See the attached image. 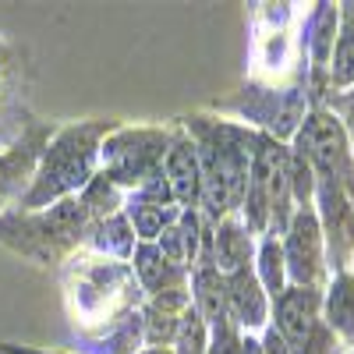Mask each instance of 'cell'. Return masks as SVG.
Listing matches in <instances>:
<instances>
[{
  "mask_svg": "<svg viewBox=\"0 0 354 354\" xmlns=\"http://www.w3.org/2000/svg\"><path fill=\"white\" fill-rule=\"evenodd\" d=\"M255 277L266 290V298H280L283 287H287V266H283V248H280V238L273 234H262V241L255 245Z\"/></svg>",
  "mask_w": 354,
  "mask_h": 354,
  "instance_id": "obj_20",
  "label": "cell"
},
{
  "mask_svg": "<svg viewBox=\"0 0 354 354\" xmlns=\"http://www.w3.org/2000/svg\"><path fill=\"white\" fill-rule=\"evenodd\" d=\"M124 198H128V192L117 188L103 170H96L93 181L78 192V202L85 205V213H88V220H93V223H96V220H106V216H113V213H121V209H124Z\"/></svg>",
  "mask_w": 354,
  "mask_h": 354,
  "instance_id": "obj_22",
  "label": "cell"
},
{
  "mask_svg": "<svg viewBox=\"0 0 354 354\" xmlns=\"http://www.w3.org/2000/svg\"><path fill=\"white\" fill-rule=\"evenodd\" d=\"M25 64L21 53L0 36V149H8L32 124L25 121Z\"/></svg>",
  "mask_w": 354,
  "mask_h": 354,
  "instance_id": "obj_10",
  "label": "cell"
},
{
  "mask_svg": "<svg viewBox=\"0 0 354 354\" xmlns=\"http://www.w3.org/2000/svg\"><path fill=\"white\" fill-rule=\"evenodd\" d=\"M205 354H241V330L230 319H220L209 326V351Z\"/></svg>",
  "mask_w": 354,
  "mask_h": 354,
  "instance_id": "obj_24",
  "label": "cell"
},
{
  "mask_svg": "<svg viewBox=\"0 0 354 354\" xmlns=\"http://www.w3.org/2000/svg\"><path fill=\"white\" fill-rule=\"evenodd\" d=\"M347 354H354V351H347Z\"/></svg>",
  "mask_w": 354,
  "mask_h": 354,
  "instance_id": "obj_29",
  "label": "cell"
},
{
  "mask_svg": "<svg viewBox=\"0 0 354 354\" xmlns=\"http://www.w3.org/2000/svg\"><path fill=\"white\" fill-rule=\"evenodd\" d=\"M255 259V238L248 234V227L241 223V216L234 213L227 220H220L213 227V266L227 277L234 270H245Z\"/></svg>",
  "mask_w": 354,
  "mask_h": 354,
  "instance_id": "obj_14",
  "label": "cell"
},
{
  "mask_svg": "<svg viewBox=\"0 0 354 354\" xmlns=\"http://www.w3.org/2000/svg\"><path fill=\"white\" fill-rule=\"evenodd\" d=\"M188 290H192L195 312L205 319V326H213V322H220V319H230L227 315V294H223V273L213 262L195 266L192 280H188Z\"/></svg>",
  "mask_w": 354,
  "mask_h": 354,
  "instance_id": "obj_17",
  "label": "cell"
},
{
  "mask_svg": "<svg viewBox=\"0 0 354 354\" xmlns=\"http://www.w3.org/2000/svg\"><path fill=\"white\" fill-rule=\"evenodd\" d=\"M181 124L188 138L195 142V156H198V174H202V198H198V213L205 223H220L234 213H241L245 188H248V163L259 131L248 124H234L220 121V117H205L192 113L181 117Z\"/></svg>",
  "mask_w": 354,
  "mask_h": 354,
  "instance_id": "obj_1",
  "label": "cell"
},
{
  "mask_svg": "<svg viewBox=\"0 0 354 354\" xmlns=\"http://www.w3.org/2000/svg\"><path fill=\"white\" fill-rule=\"evenodd\" d=\"M131 273H135L145 298L163 294V290H188V280H192V273L185 270V266H174L170 259H163L156 245H138L135 248Z\"/></svg>",
  "mask_w": 354,
  "mask_h": 354,
  "instance_id": "obj_13",
  "label": "cell"
},
{
  "mask_svg": "<svg viewBox=\"0 0 354 354\" xmlns=\"http://www.w3.org/2000/svg\"><path fill=\"white\" fill-rule=\"evenodd\" d=\"M138 248V238L128 223L124 213H113L106 220H96L88 223V234H85V252L93 255H103V259H117V262H131Z\"/></svg>",
  "mask_w": 354,
  "mask_h": 354,
  "instance_id": "obj_16",
  "label": "cell"
},
{
  "mask_svg": "<svg viewBox=\"0 0 354 354\" xmlns=\"http://www.w3.org/2000/svg\"><path fill=\"white\" fill-rule=\"evenodd\" d=\"M170 124H117L100 149V170L117 188L135 192L163 170Z\"/></svg>",
  "mask_w": 354,
  "mask_h": 354,
  "instance_id": "obj_5",
  "label": "cell"
},
{
  "mask_svg": "<svg viewBox=\"0 0 354 354\" xmlns=\"http://www.w3.org/2000/svg\"><path fill=\"white\" fill-rule=\"evenodd\" d=\"M223 294H227V315L241 333H262L270 326V298H266V290L255 277V266L227 273Z\"/></svg>",
  "mask_w": 354,
  "mask_h": 354,
  "instance_id": "obj_12",
  "label": "cell"
},
{
  "mask_svg": "<svg viewBox=\"0 0 354 354\" xmlns=\"http://www.w3.org/2000/svg\"><path fill=\"white\" fill-rule=\"evenodd\" d=\"M163 177L174 192L177 209H198L202 198V174H198V156H195V142L181 124H170V145L163 156Z\"/></svg>",
  "mask_w": 354,
  "mask_h": 354,
  "instance_id": "obj_11",
  "label": "cell"
},
{
  "mask_svg": "<svg viewBox=\"0 0 354 354\" xmlns=\"http://www.w3.org/2000/svg\"><path fill=\"white\" fill-rule=\"evenodd\" d=\"M322 322L333 330V337H344L354 347V273L344 270L333 277V283L322 294Z\"/></svg>",
  "mask_w": 354,
  "mask_h": 354,
  "instance_id": "obj_18",
  "label": "cell"
},
{
  "mask_svg": "<svg viewBox=\"0 0 354 354\" xmlns=\"http://www.w3.org/2000/svg\"><path fill=\"white\" fill-rule=\"evenodd\" d=\"M88 213L85 205L75 198L53 202L46 209L25 213V209H11L0 216V245L8 252L36 262V266H61L85 248V234H88Z\"/></svg>",
  "mask_w": 354,
  "mask_h": 354,
  "instance_id": "obj_4",
  "label": "cell"
},
{
  "mask_svg": "<svg viewBox=\"0 0 354 354\" xmlns=\"http://www.w3.org/2000/svg\"><path fill=\"white\" fill-rule=\"evenodd\" d=\"M322 322V290L287 283L280 298L270 301V326L287 340V347H301L312 330Z\"/></svg>",
  "mask_w": 354,
  "mask_h": 354,
  "instance_id": "obj_9",
  "label": "cell"
},
{
  "mask_svg": "<svg viewBox=\"0 0 354 354\" xmlns=\"http://www.w3.org/2000/svg\"><path fill=\"white\" fill-rule=\"evenodd\" d=\"M57 128L46 124V121H32L21 138L15 145H8V149H0V216L11 213L15 205L21 202L28 181H32V174H36V163L46 149V142Z\"/></svg>",
  "mask_w": 354,
  "mask_h": 354,
  "instance_id": "obj_8",
  "label": "cell"
},
{
  "mask_svg": "<svg viewBox=\"0 0 354 354\" xmlns=\"http://www.w3.org/2000/svg\"><path fill=\"white\" fill-rule=\"evenodd\" d=\"M337 351V337L333 330L326 326V322H319V326L312 330V337L301 344V347H294L290 354H333Z\"/></svg>",
  "mask_w": 354,
  "mask_h": 354,
  "instance_id": "obj_25",
  "label": "cell"
},
{
  "mask_svg": "<svg viewBox=\"0 0 354 354\" xmlns=\"http://www.w3.org/2000/svg\"><path fill=\"white\" fill-rule=\"evenodd\" d=\"M138 354H174V351L170 347H142Z\"/></svg>",
  "mask_w": 354,
  "mask_h": 354,
  "instance_id": "obj_28",
  "label": "cell"
},
{
  "mask_svg": "<svg viewBox=\"0 0 354 354\" xmlns=\"http://www.w3.org/2000/svg\"><path fill=\"white\" fill-rule=\"evenodd\" d=\"M347 11L340 15V28H337V43H333V57H330V88H347L354 85V4H344Z\"/></svg>",
  "mask_w": 354,
  "mask_h": 354,
  "instance_id": "obj_21",
  "label": "cell"
},
{
  "mask_svg": "<svg viewBox=\"0 0 354 354\" xmlns=\"http://www.w3.org/2000/svg\"><path fill=\"white\" fill-rule=\"evenodd\" d=\"M322 245H326V238H322L315 205L294 209L290 227L280 238L287 283H294V287H319L322 283V277H326V255H322Z\"/></svg>",
  "mask_w": 354,
  "mask_h": 354,
  "instance_id": "obj_7",
  "label": "cell"
},
{
  "mask_svg": "<svg viewBox=\"0 0 354 354\" xmlns=\"http://www.w3.org/2000/svg\"><path fill=\"white\" fill-rule=\"evenodd\" d=\"M337 28H340V8L337 4H315V15L308 21V36H305L308 61H312V71L315 75H322V71L330 68L333 43H337Z\"/></svg>",
  "mask_w": 354,
  "mask_h": 354,
  "instance_id": "obj_19",
  "label": "cell"
},
{
  "mask_svg": "<svg viewBox=\"0 0 354 354\" xmlns=\"http://www.w3.org/2000/svg\"><path fill=\"white\" fill-rule=\"evenodd\" d=\"M61 287H64V305L71 322L93 340L113 333L145 301V294L131 273V262L103 259L85 248L61 266Z\"/></svg>",
  "mask_w": 354,
  "mask_h": 354,
  "instance_id": "obj_2",
  "label": "cell"
},
{
  "mask_svg": "<svg viewBox=\"0 0 354 354\" xmlns=\"http://www.w3.org/2000/svg\"><path fill=\"white\" fill-rule=\"evenodd\" d=\"M259 347H262V354H290L287 340H283L273 326H266V330L259 333Z\"/></svg>",
  "mask_w": 354,
  "mask_h": 354,
  "instance_id": "obj_26",
  "label": "cell"
},
{
  "mask_svg": "<svg viewBox=\"0 0 354 354\" xmlns=\"http://www.w3.org/2000/svg\"><path fill=\"white\" fill-rule=\"evenodd\" d=\"M113 128H117V121H110V117H88V121H71L64 128H57L50 135L46 149L36 163L32 181H28V188L15 209L36 213L53 202L75 198L96 177L103 138Z\"/></svg>",
  "mask_w": 354,
  "mask_h": 354,
  "instance_id": "obj_3",
  "label": "cell"
},
{
  "mask_svg": "<svg viewBox=\"0 0 354 354\" xmlns=\"http://www.w3.org/2000/svg\"><path fill=\"white\" fill-rule=\"evenodd\" d=\"M0 354H64V351H46V347H25V344H0Z\"/></svg>",
  "mask_w": 354,
  "mask_h": 354,
  "instance_id": "obj_27",
  "label": "cell"
},
{
  "mask_svg": "<svg viewBox=\"0 0 354 354\" xmlns=\"http://www.w3.org/2000/svg\"><path fill=\"white\" fill-rule=\"evenodd\" d=\"M121 213L128 216V223H131V230H135L138 245H153L160 234H163L177 216H181V209H177L174 202H160V198L145 195V192H128Z\"/></svg>",
  "mask_w": 354,
  "mask_h": 354,
  "instance_id": "obj_15",
  "label": "cell"
},
{
  "mask_svg": "<svg viewBox=\"0 0 354 354\" xmlns=\"http://www.w3.org/2000/svg\"><path fill=\"white\" fill-rule=\"evenodd\" d=\"M290 153H298L315 177H337L344 181L347 174H354V160H351V142H347V131L344 124L330 110H308L305 121L294 135V145Z\"/></svg>",
  "mask_w": 354,
  "mask_h": 354,
  "instance_id": "obj_6",
  "label": "cell"
},
{
  "mask_svg": "<svg viewBox=\"0 0 354 354\" xmlns=\"http://www.w3.org/2000/svg\"><path fill=\"white\" fill-rule=\"evenodd\" d=\"M170 351L174 354H205L209 351V326H205V319L195 312V305H188L181 322H177Z\"/></svg>",
  "mask_w": 354,
  "mask_h": 354,
  "instance_id": "obj_23",
  "label": "cell"
}]
</instances>
